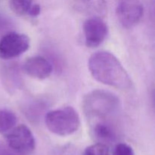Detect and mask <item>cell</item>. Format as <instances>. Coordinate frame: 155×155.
<instances>
[{
    "label": "cell",
    "mask_w": 155,
    "mask_h": 155,
    "mask_svg": "<svg viewBox=\"0 0 155 155\" xmlns=\"http://www.w3.org/2000/svg\"><path fill=\"white\" fill-rule=\"evenodd\" d=\"M89 70L95 80L117 89H129L133 82L119 59L107 51H98L90 56Z\"/></svg>",
    "instance_id": "obj_1"
},
{
    "label": "cell",
    "mask_w": 155,
    "mask_h": 155,
    "mask_svg": "<svg viewBox=\"0 0 155 155\" xmlns=\"http://www.w3.org/2000/svg\"><path fill=\"white\" fill-rule=\"evenodd\" d=\"M120 99L109 91L96 89L89 92L83 101L85 114L92 119H104L119 109Z\"/></svg>",
    "instance_id": "obj_2"
},
{
    "label": "cell",
    "mask_w": 155,
    "mask_h": 155,
    "mask_svg": "<svg viewBox=\"0 0 155 155\" xmlns=\"http://www.w3.org/2000/svg\"><path fill=\"white\" fill-rule=\"evenodd\" d=\"M45 123L51 133L67 136L78 130L80 118L74 107L68 106L48 111L45 115Z\"/></svg>",
    "instance_id": "obj_3"
},
{
    "label": "cell",
    "mask_w": 155,
    "mask_h": 155,
    "mask_svg": "<svg viewBox=\"0 0 155 155\" xmlns=\"http://www.w3.org/2000/svg\"><path fill=\"white\" fill-rule=\"evenodd\" d=\"M6 142L12 151L21 155L30 154L36 147L33 133L25 125H19L11 130L6 135Z\"/></svg>",
    "instance_id": "obj_4"
},
{
    "label": "cell",
    "mask_w": 155,
    "mask_h": 155,
    "mask_svg": "<svg viewBox=\"0 0 155 155\" xmlns=\"http://www.w3.org/2000/svg\"><path fill=\"white\" fill-rule=\"evenodd\" d=\"M30 38L18 32H8L0 39V58L12 59L24 54L30 48Z\"/></svg>",
    "instance_id": "obj_5"
},
{
    "label": "cell",
    "mask_w": 155,
    "mask_h": 155,
    "mask_svg": "<svg viewBox=\"0 0 155 155\" xmlns=\"http://www.w3.org/2000/svg\"><path fill=\"white\" fill-rule=\"evenodd\" d=\"M116 14L123 27L132 28L137 25L143 17V5L140 0H118Z\"/></svg>",
    "instance_id": "obj_6"
},
{
    "label": "cell",
    "mask_w": 155,
    "mask_h": 155,
    "mask_svg": "<svg viewBox=\"0 0 155 155\" xmlns=\"http://www.w3.org/2000/svg\"><path fill=\"white\" fill-rule=\"evenodd\" d=\"M83 33L86 45L89 48H96L107 38L108 27L101 17L92 16L84 22Z\"/></svg>",
    "instance_id": "obj_7"
},
{
    "label": "cell",
    "mask_w": 155,
    "mask_h": 155,
    "mask_svg": "<svg viewBox=\"0 0 155 155\" xmlns=\"http://www.w3.org/2000/svg\"><path fill=\"white\" fill-rule=\"evenodd\" d=\"M24 68L27 74L37 80H45L52 72L51 63L42 56H33L27 58Z\"/></svg>",
    "instance_id": "obj_8"
},
{
    "label": "cell",
    "mask_w": 155,
    "mask_h": 155,
    "mask_svg": "<svg viewBox=\"0 0 155 155\" xmlns=\"http://www.w3.org/2000/svg\"><path fill=\"white\" fill-rule=\"evenodd\" d=\"M77 8L92 16L101 17L106 12L105 0H71Z\"/></svg>",
    "instance_id": "obj_9"
},
{
    "label": "cell",
    "mask_w": 155,
    "mask_h": 155,
    "mask_svg": "<svg viewBox=\"0 0 155 155\" xmlns=\"http://www.w3.org/2000/svg\"><path fill=\"white\" fill-rule=\"evenodd\" d=\"M95 138L101 141V143H110L116 140V133L111 127L104 122H98L93 127Z\"/></svg>",
    "instance_id": "obj_10"
},
{
    "label": "cell",
    "mask_w": 155,
    "mask_h": 155,
    "mask_svg": "<svg viewBox=\"0 0 155 155\" xmlns=\"http://www.w3.org/2000/svg\"><path fill=\"white\" fill-rule=\"evenodd\" d=\"M17 116L8 109H0V133L10 131L17 124Z\"/></svg>",
    "instance_id": "obj_11"
},
{
    "label": "cell",
    "mask_w": 155,
    "mask_h": 155,
    "mask_svg": "<svg viewBox=\"0 0 155 155\" xmlns=\"http://www.w3.org/2000/svg\"><path fill=\"white\" fill-rule=\"evenodd\" d=\"M10 8L16 15H29L33 5V0H10Z\"/></svg>",
    "instance_id": "obj_12"
},
{
    "label": "cell",
    "mask_w": 155,
    "mask_h": 155,
    "mask_svg": "<svg viewBox=\"0 0 155 155\" xmlns=\"http://www.w3.org/2000/svg\"><path fill=\"white\" fill-rule=\"evenodd\" d=\"M83 155H110L109 148L105 144L98 143L94 144L87 147L85 149Z\"/></svg>",
    "instance_id": "obj_13"
},
{
    "label": "cell",
    "mask_w": 155,
    "mask_h": 155,
    "mask_svg": "<svg viewBox=\"0 0 155 155\" xmlns=\"http://www.w3.org/2000/svg\"><path fill=\"white\" fill-rule=\"evenodd\" d=\"M112 155H135L133 148L128 144L118 143L115 145Z\"/></svg>",
    "instance_id": "obj_14"
},
{
    "label": "cell",
    "mask_w": 155,
    "mask_h": 155,
    "mask_svg": "<svg viewBox=\"0 0 155 155\" xmlns=\"http://www.w3.org/2000/svg\"><path fill=\"white\" fill-rule=\"evenodd\" d=\"M41 12V7L39 4H33V7H32L31 10H30V13H29V16L30 17H37L39 16Z\"/></svg>",
    "instance_id": "obj_15"
},
{
    "label": "cell",
    "mask_w": 155,
    "mask_h": 155,
    "mask_svg": "<svg viewBox=\"0 0 155 155\" xmlns=\"http://www.w3.org/2000/svg\"><path fill=\"white\" fill-rule=\"evenodd\" d=\"M15 154H16V153H15V151H12L9 147L8 148L7 147L3 145L0 142V155H17Z\"/></svg>",
    "instance_id": "obj_16"
}]
</instances>
